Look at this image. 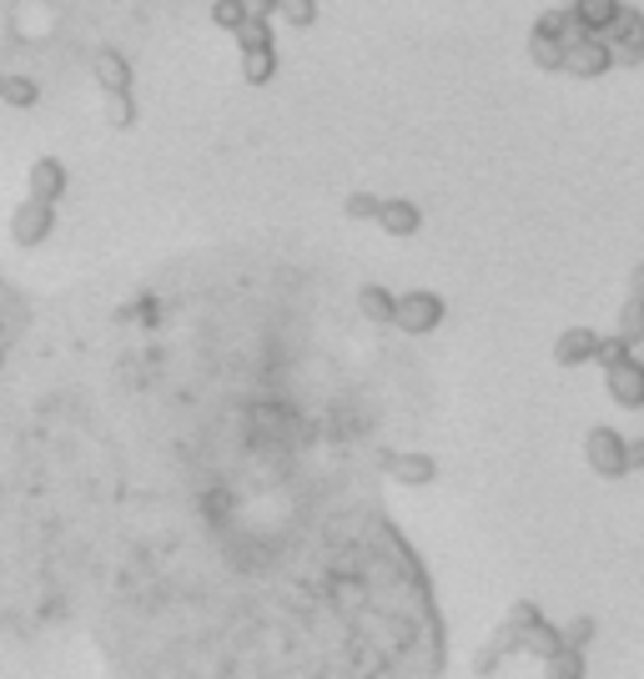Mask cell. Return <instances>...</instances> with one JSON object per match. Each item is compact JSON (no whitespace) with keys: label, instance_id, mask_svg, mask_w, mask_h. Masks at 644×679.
<instances>
[{"label":"cell","instance_id":"1","mask_svg":"<svg viewBox=\"0 0 644 679\" xmlns=\"http://www.w3.org/2000/svg\"><path fill=\"white\" fill-rule=\"evenodd\" d=\"M599 41H604V51H609V60H614V66H640V60H644V15L624 5L620 21L609 25Z\"/></svg>","mask_w":644,"mask_h":679},{"label":"cell","instance_id":"2","mask_svg":"<svg viewBox=\"0 0 644 679\" xmlns=\"http://www.w3.org/2000/svg\"><path fill=\"white\" fill-rule=\"evenodd\" d=\"M438 322H443V298L438 292H423V287H418V292H403V298H398L393 327H403L408 337H429Z\"/></svg>","mask_w":644,"mask_h":679},{"label":"cell","instance_id":"3","mask_svg":"<svg viewBox=\"0 0 644 679\" xmlns=\"http://www.w3.org/2000/svg\"><path fill=\"white\" fill-rule=\"evenodd\" d=\"M585 458H589V468H595L599 478H624L630 474V464H624V438L614 428H589L585 433Z\"/></svg>","mask_w":644,"mask_h":679},{"label":"cell","instance_id":"4","mask_svg":"<svg viewBox=\"0 0 644 679\" xmlns=\"http://www.w3.org/2000/svg\"><path fill=\"white\" fill-rule=\"evenodd\" d=\"M51 226H56V207L25 197V202L11 212V242L15 247H41V242L51 237Z\"/></svg>","mask_w":644,"mask_h":679},{"label":"cell","instance_id":"5","mask_svg":"<svg viewBox=\"0 0 644 679\" xmlns=\"http://www.w3.org/2000/svg\"><path fill=\"white\" fill-rule=\"evenodd\" d=\"M382 474L403 483V489H429L433 478H438V464H433L429 453H382Z\"/></svg>","mask_w":644,"mask_h":679},{"label":"cell","instance_id":"6","mask_svg":"<svg viewBox=\"0 0 644 679\" xmlns=\"http://www.w3.org/2000/svg\"><path fill=\"white\" fill-rule=\"evenodd\" d=\"M604 388L620 408H644V363L624 358V363H614V368H604Z\"/></svg>","mask_w":644,"mask_h":679},{"label":"cell","instance_id":"7","mask_svg":"<svg viewBox=\"0 0 644 679\" xmlns=\"http://www.w3.org/2000/svg\"><path fill=\"white\" fill-rule=\"evenodd\" d=\"M25 191H31V202L56 207L60 191H66V167H60L56 156H41V162H31V171H25Z\"/></svg>","mask_w":644,"mask_h":679},{"label":"cell","instance_id":"8","mask_svg":"<svg viewBox=\"0 0 644 679\" xmlns=\"http://www.w3.org/2000/svg\"><path fill=\"white\" fill-rule=\"evenodd\" d=\"M599 358V333L595 327H564L559 343H554V363L559 368H585Z\"/></svg>","mask_w":644,"mask_h":679},{"label":"cell","instance_id":"9","mask_svg":"<svg viewBox=\"0 0 644 679\" xmlns=\"http://www.w3.org/2000/svg\"><path fill=\"white\" fill-rule=\"evenodd\" d=\"M609 66H614V60H609L604 41H595V36L564 51V71H569V76H579V81H595V76H604Z\"/></svg>","mask_w":644,"mask_h":679},{"label":"cell","instance_id":"10","mask_svg":"<svg viewBox=\"0 0 644 679\" xmlns=\"http://www.w3.org/2000/svg\"><path fill=\"white\" fill-rule=\"evenodd\" d=\"M378 226L388 237H413L418 226H423V212H418V202H408V197H382Z\"/></svg>","mask_w":644,"mask_h":679},{"label":"cell","instance_id":"11","mask_svg":"<svg viewBox=\"0 0 644 679\" xmlns=\"http://www.w3.org/2000/svg\"><path fill=\"white\" fill-rule=\"evenodd\" d=\"M620 11H624L620 0H574V5H569V15L579 21V31H585V36H595V41L604 36L614 21H620Z\"/></svg>","mask_w":644,"mask_h":679},{"label":"cell","instance_id":"12","mask_svg":"<svg viewBox=\"0 0 644 679\" xmlns=\"http://www.w3.org/2000/svg\"><path fill=\"white\" fill-rule=\"evenodd\" d=\"M91 71H96V86H101L107 96H126V91H132V66H126V56H121V51H96Z\"/></svg>","mask_w":644,"mask_h":679},{"label":"cell","instance_id":"13","mask_svg":"<svg viewBox=\"0 0 644 679\" xmlns=\"http://www.w3.org/2000/svg\"><path fill=\"white\" fill-rule=\"evenodd\" d=\"M559 649H564V630H559V624L538 620L534 630H524V655H534V659H554Z\"/></svg>","mask_w":644,"mask_h":679},{"label":"cell","instance_id":"14","mask_svg":"<svg viewBox=\"0 0 644 679\" xmlns=\"http://www.w3.org/2000/svg\"><path fill=\"white\" fill-rule=\"evenodd\" d=\"M358 308H363V318L368 322H388L393 327V312H398V298L388 292V287H378V282H368L358 292Z\"/></svg>","mask_w":644,"mask_h":679},{"label":"cell","instance_id":"15","mask_svg":"<svg viewBox=\"0 0 644 679\" xmlns=\"http://www.w3.org/2000/svg\"><path fill=\"white\" fill-rule=\"evenodd\" d=\"M614 337H620L624 347H640V343H644V298H624V308H620V327H614Z\"/></svg>","mask_w":644,"mask_h":679},{"label":"cell","instance_id":"16","mask_svg":"<svg viewBox=\"0 0 644 679\" xmlns=\"http://www.w3.org/2000/svg\"><path fill=\"white\" fill-rule=\"evenodd\" d=\"M0 101H5V107H36L41 101V86L31 81V76H0Z\"/></svg>","mask_w":644,"mask_h":679},{"label":"cell","instance_id":"17","mask_svg":"<svg viewBox=\"0 0 644 679\" xmlns=\"http://www.w3.org/2000/svg\"><path fill=\"white\" fill-rule=\"evenodd\" d=\"M529 56H534V66H544V71H564V41L559 36L534 31V36H529Z\"/></svg>","mask_w":644,"mask_h":679},{"label":"cell","instance_id":"18","mask_svg":"<svg viewBox=\"0 0 644 679\" xmlns=\"http://www.w3.org/2000/svg\"><path fill=\"white\" fill-rule=\"evenodd\" d=\"M277 71V51H242V81L247 86H267Z\"/></svg>","mask_w":644,"mask_h":679},{"label":"cell","instance_id":"19","mask_svg":"<svg viewBox=\"0 0 644 679\" xmlns=\"http://www.w3.org/2000/svg\"><path fill=\"white\" fill-rule=\"evenodd\" d=\"M544 679H585V649H559L544 659Z\"/></svg>","mask_w":644,"mask_h":679},{"label":"cell","instance_id":"20","mask_svg":"<svg viewBox=\"0 0 644 679\" xmlns=\"http://www.w3.org/2000/svg\"><path fill=\"white\" fill-rule=\"evenodd\" d=\"M237 41H242V51H273V25H267V15L252 11L247 21H242Z\"/></svg>","mask_w":644,"mask_h":679},{"label":"cell","instance_id":"21","mask_svg":"<svg viewBox=\"0 0 644 679\" xmlns=\"http://www.w3.org/2000/svg\"><path fill=\"white\" fill-rule=\"evenodd\" d=\"M538 620H544V614H538V604H534V599H519V604L509 609V620H503V630H509L513 639H519V649H524V630H534Z\"/></svg>","mask_w":644,"mask_h":679},{"label":"cell","instance_id":"22","mask_svg":"<svg viewBox=\"0 0 644 679\" xmlns=\"http://www.w3.org/2000/svg\"><path fill=\"white\" fill-rule=\"evenodd\" d=\"M273 15H282L287 25L308 31V25L318 21V0H273Z\"/></svg>","mask_w":644,"mask_h":679},{"label":"cell","instance_id":"23","mask_svg":"<svg viewBox=\"0 0 644 679\" xmlns=\"http://www.w3.org/2000/svg\"><path fill=\"white\" fill-rule=\"evenodd\" d=\"M247 15H252L247 0H216V5H212V21L222 25V31H232V36L242 31V21H247Z\"/></svg>","mask_w":644,"mask_h":679},{"label":"cell","instance_id":"24","mask_svg":"<svg viewBox=\"0 0 644 679\" xmlns=\"http://www.w3.org/2000/svg\"><path fill=\"white\" fill-rule=\"evenodd\" d=\"M378 207H382V197H373V191H353L343 202V212L353 216V222H378Z\"/></svg>","mask_w":644,"mask_h":679},{"label":"cell","instance_id":"25","mask_svg":"<svg viewBox=\"0 0 644 679\" xmlns=\"http://www.w3.org/2000/svg\"><path fill=\"white\" fill-rule=\"evenodd\" d=\"M107 121L116 126V132H126V126H132V121H136L132 91H126V96H107Z\"/></svg>","mask_w":644,"mask_h":679},{"label":"cell","instance_id":"26","mask_svg":"<svg viewBox=\"0 0 644 679\" xmlns=\"http://www.w3.org/2000/svg\"><path fill=\"white\" fill-rule=\"evenodd\" d=\"M564 630V649H585L589 639H595V620H569V624H559Z\"/></svg>","mask_w":644,"mask_h":679},{"label":"cell","instance_id":"27","mask_svg":"<svg viewBox=\"0 0 644 679\" xmlns=\"http://www.w3.org/2000/svg\"><path fill=\"white\" fill-rule=\"evenodd\" d=\"M503 659H509V655H503L499 644L489 639V644H484V649H478V655H474V675H478V679H484V675H493V669H499Z\"/></svg>","mask_w":644,"mask_h":679},{"label":"cell","instance_id":"28","mask_svg":"<svg viewBox=\"0 0 644 679\" xmlns=\"http://www.w3.org/2000/svg\"><path fill=\"white\" fill-rule=\"evenodd\" d=\"M630 358V347L620 343V337H599V358L595 363H604V368H614V363H624Z\"/></svg>","mask_w":644,"mask_h":679},{"label":"cell","instance_id":"29","mask_svg":"<svg viewBox=\"0 0 644 679\" xmlns=\"http://www.w3.org/2000/svg\"><path fill=\"white\" fill-rule=\"evenodd\" d=\"M624 464L644 468V438H624Z\"/></svg>","mask_w":644,"mask_h":679},{"label":"cell","instance_id":"30","mask_svg":"<svg viewBox=\"0 0 644 679\" xmlns=\"http://www.w3.org/2000/svg\"><path fill=\"white\" fill-rule=\"evenodd\" d=\"M630 298H644V263L630 272Z\"/></svg>","mask_w":644,"mask_h":679},{"label":"cell","instance_id":"31","mask_svg":"<svg viewBox=\"0 0 644 679\" xmlns=\"http://www.w3.org/2000/svg\"><path fill=\"white\" fill-rule=\"evenodd\" d=\"M247 5H252V11H257V15H263V11H273V0H247Z\"/></svg>","mask_w":644,"mask_h":679}]
</instances>
